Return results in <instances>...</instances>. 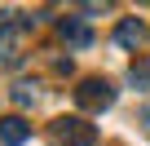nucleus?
<instances>
[{
	"instance_id": "2",
	"label": "nucleus",
	"mask_w": 150,
	"mask_h": 146,
	"mask_svg": "<svg viewBox=\"0 0 150 146\" xmlns=\"http://www.w3.org/2000/svg\"><path fill=\"white\" fill-rule=\"evenodd\" d=\"M27 44H31L27 22H18V18L0 22V66H18V62L27 58Z\"/></svg>"
},
{
	"instance_id": "3",
	"label": "nucleus",
	"mask_w": 150,
	"mask_h": 146,
	"mask_svg": "<svg viewBox=\"0 0 150 146\" xmlns=\"http://www.w3.org/2000/svg\"><path fill=\"white\" fill-rule=\"evenodd\" d=\"M75 102H80L84 111H110L115 106V89H110V80H80V89H75Z\"/></svg>"
},
{
	"instance_id": "9",
	"label": "nucleus",
	"mask_w": 150,
	"mask_h": 146,
	"mask_svg": "<svg viewBox=\"0 0 150 146\" xmlns=\"http://www.w3.org/2000/svg\"><path fill=\"white\" fill-rule=\"evenodd\" d=\"M137 120H141V128H146V133H150V102H146V106H141V115H137Z\"/></svg>"
},
{
	"instance_id": "7",
	"label": "nucleus",
	"mask_w": 150,
	"mask_h": 146,
	"mask_svg": "<svg viewBox=\"0 0 150 146\" xmlns=\"http://www.w3.org/2000/svg\"><path fill=\"white\" fill-rule=\"evenodd\" d=\"M13 102H18V106H35V84H27V80L13 84Z\"/></svg>"
},
{
	"instance_id": "4",
	"label": "nucleus",
	"mask_w": 150,
	"mask_h": 146,
	"mask_svg": "<svg viewBox=\"0 0 150 146\" xmlns=\"http://www.w3.org/2000/svg\"><path fill=\"white\" fill-rule=\"evenodd\" d=\"M115 44H119V49H141V44H146V27H141L137 18H119V27H115Z\"/></svg>"
},
{
	"instance_id": "5",
	"label": "nucleus",
	"mask_w": 150,
	"mask_h": 146,
	"mask_svg": "<svg viewBox=\"0 0 150 146\" xmlns=\"http://www.w3.org/2000/svg\"><path fill=\"white\" fill-rule=\"evenodd\" d=\"M57 31H62V40H66V44H75V49H88V44H93V31H88V22H84V18H62V27H57Z\"/></svg>"
},
{
	"instance_id": "1",
	"label": "nucleus",
	"mask_w": 150,
	"mask_h": 146,
	"mask_svg": "<svg viewBox=\"0 0 150 146\" xmlns=\"http://www.w3.org/2000/svg\"><path fill=\"white\" fill-rule=\"evenodd\" d=\"M97 142V128L80 115H62L49 124V146H93Z\"/></svg>"
},
{
	"instance_id": "6",
	"label": "nucleus",
	"mask_w": 150,
	"mask_h": 146,
	"mask_svg": "<svg viewBox=\"0 0 150 146\" xmlns=\"http://www.w3.org/2000/svg\"><path fill=\"white\" fill-rule=\"evenodd\" d=\"M27 137H31V124L22 115H5V120H0V142H5V146H22Z\"/></svg>"
},
{
	"instance_id": "8",
	"label": "nucleus",
	"mask_w": 150,
	"mask_h": 146,
	"mask_svg": "<svg viewBox=\"0 0 150 146\" xmlns=\"http://www.w3.org/2000/svg\"><path fill=\"white\" fill-rule=\"evenodd\" d=\"M132 80H150V58H146V66H141V71L132 66Z\"/></svg>"
}]
</instances>
